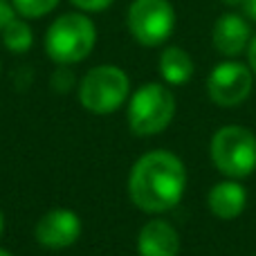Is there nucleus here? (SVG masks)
<instances>
[{
	"label": "nucleus",
	"mask_w": 256,
	"mask_h": 256,
	"mask_svg": "<svg viewBox=\"0 0 256 256\" xmlns=\"http://www.w3.org/2000/svg\"><path fill=\"white\" fill-rule=\"evenodd\" d=\"M84 222L79 214L66 207L45 212L34 227V238L45 250H68L81 238Z\"/></svg>",
	"instance_id": "nucleus-8"
},
{
	"label": "nucleus",
	"mask_w": 256,
	"mask_h": 256,
	"mask_svg": "<svg viewBox=\"0 0 256 256\" xmlns=\"http://www.w3.org/2000/svg\"><path fill=\"white\" fill-rule=\"evenodd\" d=\"M209 155L222 176L243 180L256 171V135L248 126L227 124L214 132Z\"/></svg>",
	"instance_id": "nucleus-5"
},
{
	"label": "nucleus",
	"mask_w": 256,
	"mask_h": 256,
	"mask_svg": "<svg viewBox=\"0 0 256 256\" xmlns=\"http://www.w3.org/2000/svg\"><path fill=\"white\" fill-rule=\"evenodd\" d=\"M52 88L56 92H68L74 88V74L68 70V66H58V70L52 74Z\"/></svg>",
	"instance_id": "nucleus-15"
},
{
	"label": "nucleus",
	"mask_w": 256,
	"mask_h": 256,
	"mask_svg": "<svg viewBox=\"0 0 256 256\" xmlns=\"http://www.w3.org/2000/svg\"><path fill=\"white\" fill-rule=\"evenodd\" d=\"M16 18V9H14L12 0H0V32Z\"/></svg>",
	"instance_id": "nucleus-17"
},
{
	"label": "nucleus",
	"mask_w": 256,
	"mask_h": 256,
	"mask_svg": "<svg viewBox=\"0 0 256 256\" xmlns=\"http://www.w3.org/2000/svg\"><path fill=\"white\" fill-rule=\"evenodd\" d=\"M0 70H2V63H0Z\"/></svg>",
	"instance_id": "nucleus-23"
},
{
	"label": "nucleus",
	"mask_w": 256,
	"mask_h": 256,
	"mask_svg": "<svg viewBox=\"0 0 256 256\" xmlns=\"http://www.w3.org/2000/svg\"><path fill=\"white\" fill-rule=\"evenodd\" d=\"M160 76L166 86H184L196 72V63L191 54L180 45H168L160 54Z\"/></svg>",
	"instance_id": "nucleus-12"
},
{
	"label": "nucleus",
	"mask_w": 256,
	"mask_h": 256,
	"mask_svg": "<svg viewBox=\"0 0 256 256\" xmlns=\"http://www.w3.org/2000/svg\"><path fill=\"white\" fill-rule=\"evenodd\" d=\"M254 72L248 63H240L236 58L214 66L207 76V94L216 106L220 108H236L252 94L254 88Z\"/></svg>",
	"instance_id": "nucleus-7"
},
{
	"label": "nucleus",
	"mask_w": 256,
	"mask_h": 256,
	"mask_svg": "<svg viewBox=\"0 0 256 256\" xmlns=\"http://www.w3.org/2000/svg\"><path fill=\"white\" fill-rule=\"evenodd\" d=\"M0 256H14L9 250H4V248H0Z\"/></svg>",
	"instance_id": "nucleus-22"
},
{
	"label": "nucleus",
	"mask_w": 256,
	"mask_h": 256,
	"mask_svg": "<svg viewBox=\"0 0 256 256\" xmlns=\"http://www.w3.org/2000/svg\"><path fill=\"white\" fill-rule=\"evenodd\" d=\"M70 2L84 14H99V12H106L115 0H70Z\"/></svg>",
	"instance_id": "nucleus-16"
},
{
	"label": "nucleus",
	"mask_w": 256,
	"mask_h": 256,
	"mask_svg": "<svg viewBox=\"0 0 256 256\" xmlns=\"http://www.w3.org/2000/svg\"><path fill=\"white\" fill-rule=\"evenodd\" d=\"M252 25L248 16H240L236 12H227L216 18L212 30V43L220 56L236 58L243 52H248L252 40Z\"/></svg>",
	"instance_id": "nucleus-9"
},
{
	"label": "nucleus",
	"mask_w": 256,
	"mask_h": 256,
	"mask_svg": "<svg viewBox=\"0 0 256 256\" xmlns=\"http://www.w3.org/2000/svg\"><path fill=\"white\" fill-rule=\"evenodd\" d=\"M2 232H4V216H2V212H0V236H2Z\"/></svg>",
	"instance_id": "nucleus-21"
},
{
	"label": "nucleus",
	"mask_w": 256,
	"mask_h": 256,
	"mask_svg": "<svg viewBox=\"0 0 256 256\" xmlns=\"http://www.w3.org/2000/svg\"><path fill=\"white\" fill-rule=\"evenodd\" d=\"M243 14L252 22H256V0H243Z\"/></svg>",
	"instance_id": "nucleus-19"
},
{
	"label": "nucleus",
	"mask_w": 256,
	"mask_h": 256,
	"mask_svg": "<svg viewBox=\"0 0 256 256\" xmlns=\"http://www.w3.org/2000/svg\"><path fill=\"white\" fill-rule=\"evenodd\" d=\"M45 54L56 66H76L92 54L97 45V25L84 12L61 14L45 32Z\"/></svg>",
	"instance_id": "nucleus-2"
},
{
	"label": "nucleus",
	"mask_w": 256,
	"mask_h": 256,
	"mask_svg": "<svg viewBox=\"0 0 256 256\" xmlns=\"http://www.w3.org/2000/svg\"><path fill=\"white\" fill-rule=\"evenodd\" d=\"M176 108V97H173L171 88L160 81H148L128 97V128L137 137L160 135L171 126Z\"/></svg>",
	"instance_id": "nucleus-3"
},
{
	"label": "nucleus",
	"mask_w": 256,
	"mask_h": 256,
	"mask_svg": "<svg viewBox=\"0 0 256 256\" xmlns=\"http://www.w3.org/2000/svg\"><path fill=\"white\" fill-rule=\"evenodd\" d=\"M207 207L220 220H234L248 207V191L238 180H222L209 189Z\"/></svg>",
	"instance_id": "nucleus-11"
},
{
	"label": "nucleus",
	"mask_w": 256,
	"mask_h": 256,
	"mask_svg": "<svg viewBox=\"0 0 256 256\" xmlns=\"http://www.w3.org/2000/svg\"><path fill=\"white\" fill-rule=\"evenodd\" d=\"M79 104L92 115H112L130 97V79L120 66H94L76 86Z\"/></svg>",
	"instance_id": "nucleus-4"
},
{
	"label": "nucleus",
	"mask_w": 256,
	"mask_h": 256,
	"mask_svg": "<svg viewBox=\"0 0 256 256\" xmlns=\"http://www.w3.org/2000/svg\"><path fill=\"white\" fill-rule=\"evenodd\" d=\"M137 254L140 256H178L180 254V234L164 218H150L137 234Z\"/></svg>",
	"instance_id": "nucleus-10"
},
{
	"label": "nucleus",
	"mask_w": 256,
	"mask_h": 256,
	"mask_svg": "<svg viewBox=\"0 0 256 256\" xmlns=\"http://www.w3.org/2000/svg\"><path fill=\"white\" fill-rule=\"evenodd\" d=\"M248 66H250V70H252L254 76H256V34L252 36L250 48H248Z\"/></svg>",
	"instance_id": "nucleus-18"
},
{
	"label": "nucleus",
	"mask_w": 256,
	"mask_h": 256,
	"mask_svg": "<svg viewBox=\"0 0 256 256\" xmlns=\"http://www.w3.org/2000/svg\"><path fill=\"white\" fill-rule=\"evenodd\" d=\"M2 45L12 54H27L34 45V32H32L27 18H14L2 32Z\"/></svg>",
	"instance_id": "nucleus-13"
},
{
	"label": "nucleus",
	"mask_w": 256,
	"mask_h": 256,
	"mask_svg": "<svg viewBox=\"0 0 256 256\" xmlns=\"http://www.w3.org/2000/svg\"><path fill=\"white\" fill-rule=\"evenodd\" d=\"M58 2L61 0H12L16 14L27 18V20H36V18H43L48 14H52V9H56Z\"/></svg>",
	"instance_id": "nucleus-14"
},
{
	"label": "nucleus",
	"mask_w": 256,
	"mask_h": 256,
	"mask_svg": "<svg viewBox=\"0 0 256 256\" xmlns=\"http://www.w3.org/2000/svg\"><path fill=\"white\" fill-rule=\"evenodd\" d=\"M220 2L227 7H243V0H220Z\"/></svg>",
	"instance_id": "nucleus-20"
},
{
	"label": "nucleus",
	"mask_w": 256,
	"mask_h": 256,
	"mask_svg": "<svg viewBox=\"0 0 256 256\" xmlns=\"http://www.w3.org/2000/svg\"><path fill=\"white\" fill-rule=\"evenodd\" d=\"M186 191L184 162L171 150H148L130 166L128 198L140 212L158 216L178 207Z\"/></svg>",
	"instance_id": "nucleus-1"
},
{
	"label": "nucleus",
	"mask_w": 256,
	"mask_h": 256,
	"mask_svg": "<svg viewBox=\"0 0 256 256\" xmlns=\"http://www.w3.org/2000/svg\"><path fill=\"white\" fill-rule=\"evenodd\" d=\"M128 32L144 48H160L176 30V9L168 0H132L128 7Z\"/></svg>",
	"instance_id": "nucleus-6"
}]
</instances>
